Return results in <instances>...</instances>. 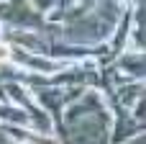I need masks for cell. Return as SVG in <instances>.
Returning <instances> with one entry per match:
<instances>
[{"label":"cell","mask_w":146,"mask_h":144,"mask_svg":"<svg viewBox=\"0 0 146 144\" xmlns=\"http://www.w3.org/2000/svg\"><path fill=\"white\" fill-rule=\"evenodd\" d=\"M8 59H10V46L0 41V62H8Z\"/></svg>","instance_id":"1"}]
</instances>
